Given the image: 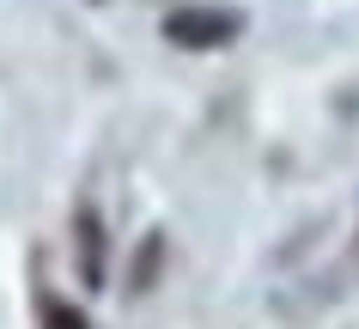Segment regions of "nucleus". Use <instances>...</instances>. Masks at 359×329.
I'll return each instance as SVG.
<instances>
[{"label":"nucleus","mask_w":359,"mask_h":329,"mask_svg":"<svg viewBox=\"0 0 359 329\" xmlns=\"http://www.w3.org/2000/svg\"><path fill=\"white\" fill-rule=\"evenodd\" d=\"M231 31H238V19H226V13H170L165 19V37L183 43V49H213V43H226Z\"/></svg>","instance_id":"1"},{"label":"nucleus","mask_w":359,"mask_h":329,"mask_svg":"<svg viewBox=\"0 0 359 329\" xmlns=\"http://www.w3.org/2000/svg\"><path fill=\"white\" fill-rule=\"evenodd\" d=\"M79 226H86V274L104 281V232H97V213H86Z\"/></svg>","instance_id":"2"},{"label":"nucleus","mask_w":359,"mask_h":329,"mask_svg":"<svg viewBox=\"0 0 359 329\" xmlns=\"http://www.w3.org/2000/svg\"><path fill=\"white\" fill-rule=\"evenodd\" d=\"M43 323H49V329H86V317H79V311H67V305H55V299H49V305H43Z\"/></svg>","instance_id":"3"}]
</instances>
